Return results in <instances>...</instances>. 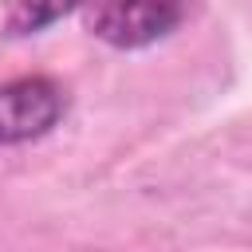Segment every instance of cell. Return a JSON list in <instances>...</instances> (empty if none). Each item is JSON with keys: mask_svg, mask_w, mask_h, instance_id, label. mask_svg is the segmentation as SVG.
<instances>
[{"mask_svg": "<svg viewBox=\"0 0 252 252\" xmlns=\"http://www.w3.org/2000/svg\"><path fill=\"white\" fill-rule=\"evenodd\" d=\"M185 16L189 0H94L87 24L102 43L134 51L177 32Z\"/></svg>", "mask_w": 252, "mask_h": 252, "instance_id": "1", "label": "cell"}, {"mask_svg": "<svg viewBox=\"0 0 252 252\" xmlns=\"http://www.w3.org/2000/svg\"><path fill=\"white\" fill-rule=\"evenodd\" d=\"M67 114V91L47 75L0 83V146L43 138Z\"/></svg>", "mask_w": 252, "mask_h": 252, "instance_id": "2", "label": "cell"}, {"mask_svg": "<svg viewBox=\"0 0 252 252\" xmlns=\"http://www.w3.org/2000/svg\"><path fill=\"white\" fill-rule=\"evenodd\" d=\"M83 0H0V20H4L8 35H32V32H43L47 24L63 20Z\"/></svg>", "mask_w": 252, "mask_h": 252, "instance_id": "3", "label": "cell"}]
</instances>
